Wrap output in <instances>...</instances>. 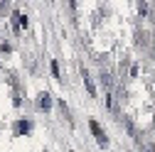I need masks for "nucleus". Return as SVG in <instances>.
<instances>
[{"label":"nucleus","instance_id":"nucleus-1","mask_svg":"<svg viewBox=\"0 0 155 152\" xmlns=\"http://www.w3.org/2000/svg\"><path fill=\"white\" fill-rule=\"evenodd\" d=\"M89 128H91V132H94V138H96V142H99L101 147H106V145H108V138H106V132L101 130V125L96 123V120H89Z\"/></svg>","mask_w":155,"mask_h":152},{"label":"nucleus","instance_id":"nucleus-2","mask_svg":"<svg viewBox=\"0 0 155 152\" xmlns=\"http://www.w3.org/2000/svg\"><path fill=\"white\" fill-rule=\"evenodd\" d=\"M30 130H32V123H30V120H17V125H15V132H17V135H27Z\"/></svg>","mask_w":155,"mask_h":152},{"label":"nucleus","instance_id":"nucleus-3","mask_svg":"<svg viewBox=\"0 0 155 152\" xmlns=\"http://www.w3.org/2000/svg\"><path fill=\"white\" fill-rule=\"evenodd\" d=\"M37 106H40L42 110H49V108H52V96H49V93H40V98H37Z\"/></svg>","mask_w":155,"mask_h":152},{"label":"nucleus","instance_id":"nucleus-4","mask_svg":"<svg viewBox=\"0 0 155 152\" xmlns=\"http://www.w3.org/2000/svg\"><path fill=\"white\" fill-rule=\"evenodd\" d=\"M81 74H84V84H86V91H89L91 96H94V93H96V88H94V84H91V79H89V74H86V69H81Z\"/></svg>","mask_w":155,"mask_h":152},{"label":"nucleus","instance_id":"nucleus-5","mask_svg":"<svg viewBox=\"0 0 155 152\" xmlns=\"http://www.w3.org/2000/svg\"><path fill=\"white\" fill-rule=\"evenodd\" d=\"M52 74L57 76V79H59V64H57V62H52Z\"/></svg>","mask_w":155,"mask_h":152}]
</instances>
